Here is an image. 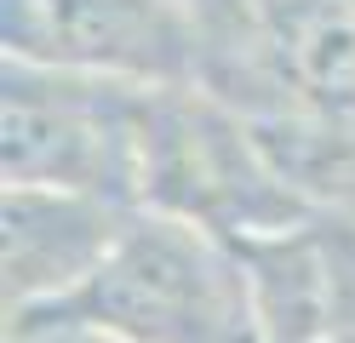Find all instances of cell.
<instances>
[{"label":"cell","instance_id":"6da1fadb","mask_svg":"<svg viewBox=\"0 0 355 343\" xmlns=\"http://www.w3.org/2000/svg\"><path fill=\"white\" fill-rule=\"evenodd\" d=\"M46 315L86 320L126 343H263L235 240L149 206L132 212L92 281Z\"/></svg>","mask_w":355,"mask_h":343},{"label":"cell","instance_id":"7a4b0ae2","mask_svg":"<svg viewBox=\"0 0 355 343\" xmlns=\"http://www.w3.org/2000/svg\"><path fill=\"white\" fill-rule=\"evenodd\" d=\"M144 206L247 240L304 218L309 200L263 126L212 86H155L144 114Z\"/></svg>","mask_w":355,"mask_h":343},{"label":"cell","instance_id":"3957f363","mask_svg":"<svg viewBox=\"0 0 355 343\" xmlns=\"http://www.w3.org/2000/svg\"><path fill=\"white\" fill-rule=\"evenodd\" d=\"M155 86L0 63V172L6 183L144 206V114Z\"/></svg>","mask_w":355,"mask_h":343},{"label":"cell","instance_id":"277c9868","mask_svg":"<svg viewBox=\"0 0 355 343\" xmlns=\"http://www.w3.org/2000/svg\"><path fill=\"white\" fill-rule=\"evenodd\" d=\"M0 52L126 86H207L212 29L189 0H0Z\"/></svg>","mask_w":355,"mask_h":343},{"label":"cell","instance_id":"5b68a950","mask_svg":"<svg viewBox=\"0 0 355 343\" xmlns=\"http://www.w3.org/2000/svg\"><path fill=\"white\" fill-rule=\"evenodd\" d=\"M252 281L263 343H338L355 332V212L309 206L304 218L235 240Z\"/></svg>","mask_w":355,"mask_h":343},{"label":"cell","instance_id":"8992f818","mask_svg":"<svg viewBox=\"0 0 355 343\" xmlns=\"http://www.w3.org/2000/svg\"><path fill=\"white\" fill-rule=\"evenodd\" d=\"M138 206L46 189V183H6L0 200V304L6 320L46 315L98 274L115 252Z\"/></svg>","mask_w":355,"mask_h":343},{"label":"cell","instance_id":"52a82bcc","mask_svg":"<svg viewBox=\"0 0 355 343\" xmlns=\"http://www.w3.org/2000/svg\"><path fill=\"white\" fill-rule=\"evenodd\" d=\"M6 343H126L103 326L86 320H58V315H35V320H6Z\"/></svg>","mask_w":355,"mask_h":343},{"label":"cell","instance_id":"ba28073f","mask_svg":"<svg viewBox=\"0 0 355 343\" xmlns=\"http://www.w3.org/2000/svg\"><path fill=\"white\" fill-rule=\"evenodd\" d=\"M189 6L207 17L212 46H218V40H230V35H241V29H247V17H252L247 6H241V0H189Z\"/></svg>","mask_w":355,"mask_h":343},{"label":"cell","instance_id":"9c48e42d","mask_svg":"<svg viewBox=\"0 0 355 343\" xmlns=\"http://www.w3.org/2000/svg\"><path fill=\"white\" fill-rule=\"evenodd\" d=\"M241 6H247V12H263V6H270V0H241Z\"/></svg>","mask_w":355,"mask_h":343},{"label":"cell","instance_id":"30bf717a","mask_svg":"<svg viewBox=\"0 0 355 343\" xmlns=\"http://www.w3.org/2000/svg\"><path fill=\"white\" fill-rule=\"evenodd\" d=\"M338 343H355V332H349V337H338Z\"/></svg>","mask_w":355,"mask_h":343}]
</instances>
